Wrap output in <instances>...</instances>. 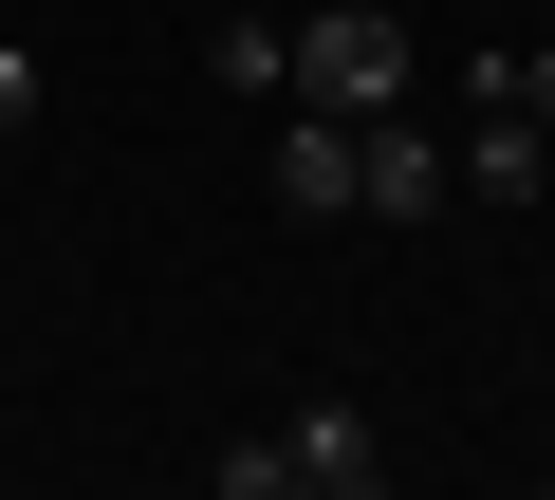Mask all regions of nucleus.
<instances>
[{"mask_svg": "<svg viewBox=\"0 0 555 500\" xmlns=\"http://www.w3.org/2000/svg\"><path fill=\"white\" fill-rule=\"evenodd\" d=\"M204 75H222V93H297V20H259V0L204 20Z\"/></svg>", "mask_w": 555, "mask_h": 500, "instance_id": "6", "label": "nucleus"}, {"mask_svg": "<svg viewBox=\"0 0 555 500\" xmlns=\"http://www.w3.org/2000/svg\"><path fill=\"white\" fill-rule=\"evenodd\" d=\"M537 185H555V130H537L518 56H481V75H463V204H500V222H518Z\"/></svg>", "mask_w": 555, "mask_h": 500, "instance_id": "3", "label": "nucleus"}, {"mask_svg": "<svg viewBox=\"0 0 555 500\" xmlns=\"http://www.w3.org/2000/svg\"><path fill=\"white\" fill-rule=\"evenodd\" d=\"M38 112H56V75H38V56H20V38H0V149H20V130H38Z\"/></svg>", "mask_w": 555, "mask_h": 500, "instance_id": "7", "label": "nucleus"}, {"mask_svg": "<svg viewBox=\"0 0 555 500\" xmlns=\"http://www.w3.org/2000/svg\"><path fill=\"white\" fill-rule=\"evenodd\" d=\"M0 167H20V149H0Z\"/></svg>", "mask_w": 555, "mask_h": 500, "instance_id": "9", "label": "nucleus"}, {"mask_svg": "<svg viewBox=\"0 0 555 500\" xmlns=\"http://www.w3.org/2000/svg\"><path fill=\"white\" fill-rule=\"evenodd\" d=\"M204 482H222V500H371V482H389V426H371L352 389H315L297 426H259V445H222Z\"/></svg>", "mask_w": 555, "mask_h": 500, "instance_id": "1", "label": "nucleus"}, {"mask_svg": "<svg viewBox=\"0 0 555 500\" xmlns=\"http://www.w3.org/2000/svg\"><path fill=\"white\" fill-rule=\"evenodd\" d=\"M278 222H352V112H278Z\"/></svg>", "mask_w": 555, "mask_h": 500, "instance_id": "5", "label": "nucleus"}, {"mask_svg": "<svg viewBox=\"0 0 555 500\" xmlns=\"http://www.w3.org/2000/svg\"><path fill=\"white\" fill-rule=\"evenodd\" d=\"M518 93H537V130H555V38H537V56H518Z\"/></svg>", "mask_w": 555, "mask_h": 500, "instance_id": "8", "label": "nucleus"}, {"mask_svg": "<svg viewBox=\"0 0 555 500\" xmlns=\"http://www.w3.org/2000/svg\"><path fill=\"white\" fill-rule=\"evenodd\" d=\"M297 93L315 112H408V20L389 0H297Z\"/></svg>", "mask_w": 555, "mask_h": 500, "instance_id": "2", "label": "nucleus"}, {"mask_svg": "<svg viewBox=\"0 0 555 500\" xmlns=\"http://www.w3.org/2000/svg\"><path fill=\"white\" fill-rule=\"evenodd\" d=\"M444 185H463V149L426 130V112H352V222H444Z\"/></svg>", "mask_w": 555, "mask_h": 500, "instance_id": "4", "label": "nucleus"}]
</instances>
